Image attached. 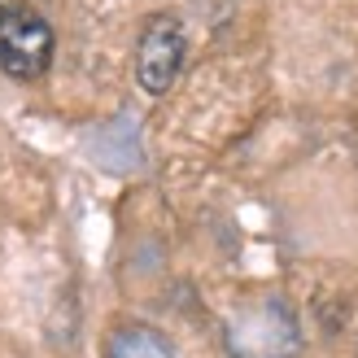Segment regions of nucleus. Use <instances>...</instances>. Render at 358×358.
Here are the masks:
<instances>
[{
    "label": "nucleus",
    "mask_w": 358,
    "mask_h": 358,
    "mask_svg": "<svg viewBox=\"0 0 358 358\" xmlns=\"http://www.w3.org/2000/svg\"><path fill=\"white\" fill-rule=\"evenodd\" d=\"M301 350L297 315L289 301L262 297L227 319V354L231 358H293Z\"/></svg>",
    "instance_id": "1"
},
{
    "label": "nucleus",
    "mask_w": 358,
    "mask_h": 358,
    "mask_svg": "<svg viewBox=\"0 0 358 358\" xmlns=\"http://www.w3.org/2000/svg\"><path fill=\"white\" fill-rule=\"evenodd\" d=\"M52 62V27L22 0H0V70L13 79H40Z\"/></svg>",
    "instance_id": "2"
},
{
    "label": "nucleus",
    "mask_w": 358,
    "mask_h": 358,
    "mask_svg": "<svg viewBox=\"0 0 358 358\" xmlns=\"http://www.w3.org/2000/svg\"><path fill=\"white\" fill-rule=\"evenodd\" d=\"M184 27H179V17L171 13H157L145 22V35H140V48H136V79L145 92L162 96L166 87L175 83L179 66H184Z\"/></svg>",
    "instance_id": "3"
},
{
    "label": "nucleus",
    "mask_w": 358,
    "mask_h": 358,
    "mask_svg": "<svg viewBox=\"0 0 358 358\" xmlns=\"http://www.w3.org/2000/svg\"><path fill=\"white\" fill-rule=\"evenodd\" d=\"M105 358H179L175 345L166 341L157 328H145V324H122L110 345H105Z\"/></svg>",
    "instance_id": "4"
}]
</instances>
